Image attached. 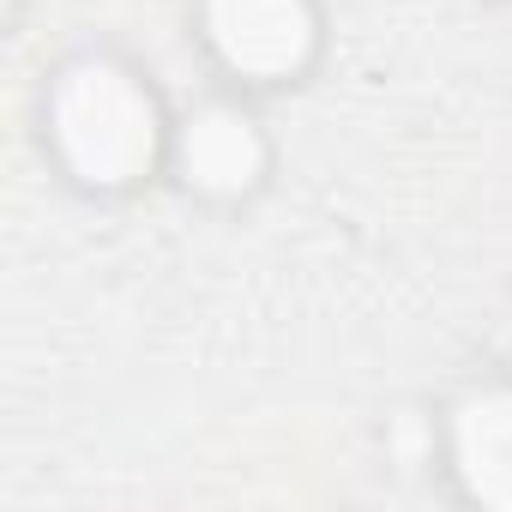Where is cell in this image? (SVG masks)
<instances>
[{"label": "cell", "instance_id": "6da1fadb", "mask_svg": "<svg viewBox=\"0 0 512 512\" xmlns=\"http://www.w3.org/2000/svg\"><path fill=\"white\" fill-rule=\"evenodd\" d=\"M55 139L91 181H127L151 163V103L109 67H85L55 97Z\"/></svg>", "mask_w": 512, "mask_h": 512}, {"label": "cell", "instance_id": "277c9868", "mask_svg": "<svg viewBox=\"0 0 512 512\" xmlns=\"http://www.w3.org/2000/svg\"><path fill=\"white\" fill-rule=\"evenodd\" d=\"M253 169H260V145H253L247 121L211 109L187 127V175L205 181V187H241L253 181Z\"/></svg>", "mask_w": 512, "mask_h": 512}, {"label": "cell", "instance_id": "7a4b0ae2", "mask_svg": "<svg viewBox=\"0 0 512 512\" xmlns=\"http://www.w3.org/2000/svg\"><path fill=\"white\" fill-rule=\"evenodd\" d=\"M205 19L241 73H290L308 49L302 0H205Z\"/></svg>", "mask_w": 512, "mask_h": 512}, {"label": "cell", "instance_id": "3957f363", "mask_svg": "<svg viewBox=\"0 0 512 512\" xmlns=\"http://www.w3.org/2000/svg\"><path fill=\"white\" fill-rule=\"evenodd\" d=\"M458 464L482 500L512 506V392H488L458 416Z\"/></svg>", "mask_w": 512, "mask_h": 512}]
</instances>
